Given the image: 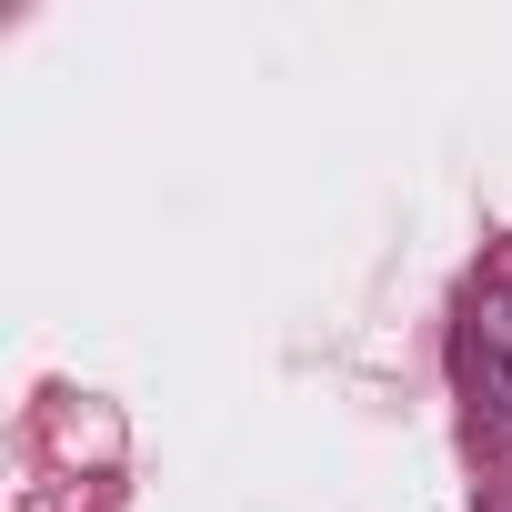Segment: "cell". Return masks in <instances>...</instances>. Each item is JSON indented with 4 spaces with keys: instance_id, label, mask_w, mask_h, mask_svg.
<instances>
[{
    "instance_id": "obj_1",
    "label": "cell",
    "mask_w": 512,
    "mask_h": 512,
    "mask_svg": "<svg viewBox=\"0 0 512 512\" xmlns=\"http://www.w3.org/2000/svg\"><path fill=\"white\" fill-rule=\"evenodd\" d=\"M482 392H492V402L512 412V352H482Z\"/></svg>"
}]
</instances>
